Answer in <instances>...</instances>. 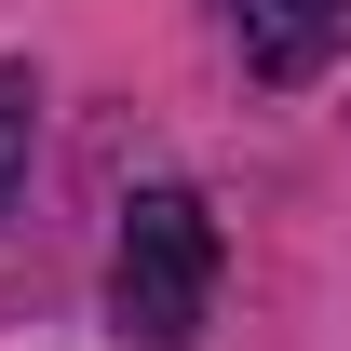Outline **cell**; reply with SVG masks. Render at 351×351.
Masks as SVG:
<instances>
[{
    "instance_id": "obj_1",
    "label": "cell",
    "mask_w": 351,
    "mask_h": 351,
    "mask_svg": "<svg viewBox=\"0 0 351 351\" xmlns=\"http://www.w3.org/2000/svg\"><path fill=\"white\" fill-rule=\"evenodd\" d=\"M203 311H217V217H203V189L149 176L122 203V243H108V324L135 351H189Z\"/></svg>"
},
{
    "instance_id": "obj_2",
    "label": "cell",
    "mask_w": 351,
    "mask_h": 351,
    "mask_svg": "<svg viewBox=\"0 0 351 351\" xmlns=\"http://www.w3.org/2000/svg\"><path fill=\"white\" fill-rule=\"evenodd\" d=\"M230 54H243V82L298 95L351 54V0H230Z\"/></svg>"
},
{
    "instance_id": "obj_3",
    "label": "cell",
    "mask_w": 351,
    "mask_h": 351,
    "mask_svg": "<svg viewBox=\"0 0 351 351\" xmlns=\"http://www.w3.org/2000/svg\"><path fill=\"white\" fill-rule=\"evenodd\" d=\"M27 162H41V68L0 54V217L27 203Z\"/></svg>"
}]
</instances>
